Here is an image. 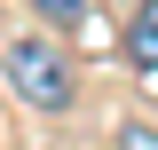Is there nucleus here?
<instances>
[{
	"label": "nucleus",
	"mask_w": 158,
	"mask_h": 150,
	"mask_svg": "<svg viewBox=\"0 0 158 150\" xmlns=\"http://www.w3.org/2000/svg\"><path fill=\"white\" fill-rule=\"evenodd\" d=\"M8 87L32 103V111H48V119H63L79 103V63H71V48H63L56 32H24V40H8Z\"/></svg>",
	"instance_id": "obj_1"
},
{
	"label": "nucleus",
	"mask_w": 158,
	"mask_h": 150,
	"mask_svg": "<svg viewBox=\"0 0 158 150\" xmlns=\"http://www.w3.org/2000/svg\"><path fill=\"white\" fill-rule=\"evenodd\" d=\"M118 150H158V127L150 119H127V127H118Z\"/></svg>",
	"instance_id": "obj_4"
},
{
	"label": "nucleus",
	"mask_w": 158,
	"mask_h": 150,
	"mask_svg": "<svg viewBox=\"0 0 158 150\" xmlns=\"http://www.w3.org/2000/svg\"><path fill=\"white\" fill-rule=\"evenodd\" d=\"M32 16H40V24H48V32H56V40H71V32H79V24L95 16V0H32Z\"/></svg>",
	"instance_id": "obj_3"
},
{
	"label": "nucleus",
	"mask_w": 158,
	"mask_h": 150,
	"mask_svg": "<svg viewBox=\"0 0 158 150\" xmlns=\"http://www.w3.org/2000/svg\"><path fill=\"white\" fill-rule=\"evenodd\" d=\"M127 63L158 79V0H135V16H127Z\"/></svg>",
	"instance_id": "obj_2"
}]
</instances>
